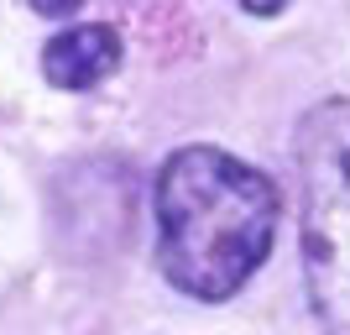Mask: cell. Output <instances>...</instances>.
<instances>
[{
    "label": "cell",
    "mask_w": 350,
    "mask_h": 335,
    "mask_svg": "<svg viewBox=\"0 0 350 335\" xmlns=\"http://www.w3.org/2000/svg\"><path fill=\"white\" fill-rule=\"evenodd\" d=\"M278 184L225 147H178L157 168L152 220L157 267L178 293L225 304L246 288L278 241Z\"/></svg>",
    "instance_id": "1"
},
{
    "label": "cell",
    "mask_w": 350,
    "mask_h": 335,
    "mask_svg": "<svg viewBox=\"0 0 350 335\" xmlns=\"http://www.w3.org/2000/svg\"><path fill=\"white\" fill-rule=\"evenodd\" d=\"M304 277L324 335H350V100H319L293 136Z\"/></svg>",
    "instance_id": "2"
},
{
    "label": "cell",
    "mask_w": 350,
    "mask_h": 335,
    "mask_svg": "<svg viewBox=\"0 0 350 335\" xmlns=\"http://www.w3.org/2000/svg\"><path fill=\"white\" fill-rule=\"evenodd\" d=\"M120 58H126L120 32L105 27V21H84V27H68L58 37H47L42 79L53 89H94L120 69Z\"/></svg>",
    "instance_id": "3"
},
{
    "label": "cell",
    "mask_w": 350,
    "mask_h": 335,
    "mask_svg": "<svg viewBox=\"0 0 350 335\" xmlns=\"http://www.w3.org/2000/svg\"><path fill=\"white\" fill-rule=\"evenodd\" d=\"M89 0H31V11L37 16H73V11H84Z\"/></svg>",
    "instance_id": "4"
},
{
    "label": "cell",
    "mask_w": 350,
    "mask_h": 335,
    "mask_svg": "<svg viewBox=\"0 0 350 335\" xmlns=\"http://www.w3.org/2000/svg\"><path fill=\"white\" fill-rule=\"evenodd\" d=\"M282 5H288V0H241V11H246V16H278Z\"/></svg>",
    "instance_id": "5"
}]
</instances>
